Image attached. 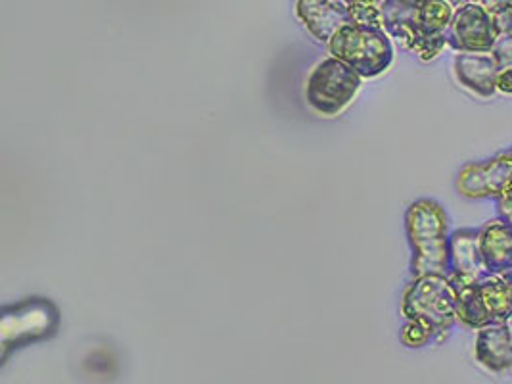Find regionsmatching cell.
<instances>
[{
	"label": "cell",
	"mask_w": 512,
	"mask_h": 384,
	"mask_svg": "<svg viewBox=\"0 0 512 384\" xmlns=\"http://www.w3.org/2000/svg\"><path fill=\"white\" fill-rule=\"evenodd\" d=\"M405 231L413 250V277L449 275V217L432 198L415 200L405 212Z\"/></svg>",
	"instance_id": "cell-1"
},
{
	"label": "cell",
	"mask_w": 512,
	"mask_h": 384,
	"mask_svg": "<svg viewBox=\"0 0 512 384\" xmlns=\"http://www.w3.org/2000/svg\"><path fill=\"white\" fill-rule=\"evenodd\" d=\"M401 315L405 319H419L426 323L442 342L457 319V292L451 285L449 275L430 273L415 277L413 283L403 292Z\"/></svg>",
	"instance_id": "cell-2"
},
{
	"label": "cell",
	"mask_w": 512,
	"mask_h": 384,
	"mask_svg": "<svg viewBox=\"0 0 512 384\" xmlns=\"http://www.w3.org/2000/svg\"><path fill=\"white\" fill-rule=\"evenodd\" d=\"M328 50L365 79L388 72L394 64V45L384 27L342 25L328 41Z\"/></svg>",
	"instance_id": "cell-3"
},
{
	"label": "cell",
	"mask_w": 512,
	"mask_h": 384,
	"mask_svg": "<svg viewBox=\"0 0 512 384\" xmlns=\"http://www.w3.org/2000/svg\"><path fill=\"white\" fill-rule=\"evenodd\" d=\"M60 327L58 308L45 298H27L0 312V363L18 348L50 338Z\"/></svg>",
	"instance_id": "cell-4"
},
{
	"label": "cell",
	"mask_w": 512,
	"mask_h": 384,
	"mask_svg": "<svg viewBox=\"0 0 512 384\" xmlns=\"http://www.w3.org/2000/svg\"><path fill=\"white\" fill-rule=\"evenodd\" d=\"M361 75L338 58H326L307 77V104L321 116L334 118L342 114L361 89Z\"/></svg>",
	"instance_id": "cell-5"
},
{
	"label": "cell",
	"mask_w": 512,
	"mask_h": 384,
	"mask_svg": "<svg viewBox=\"0 0 512 384\" xmlns=\"http://www.w3.org/2000/svg\"><path fill=\"white\" fill-rule=\"evenodd\" d=\"M382 27L401 47L417 54L422 62L436 60L445 47H449L445 33L428 35L422 31L417 4L413 0H384Z\"/></svg>",
	"instance_id": "cell-6"
},
{
	"label": "cell",
	"mask_w": 512,
	"mask_h": 384,
	"mask_svg": "<svg viewBox=\"0 0 512 384\" xmlns=\"http://www.w3.org/2000/svg\"><path fill=\"white\" fill-rule=\"evenodd\" d=\"M447 45L457 52H491L501 37L493 14L480 4H459L445 31Z\"/></svg>",
	"instance_id": "cell-7"
},
{
	"label": "cell",
	"mask_w": 512,
	"mask_h": 384,
	"mask_svg": "<svg viewBox=\"0 0 512 384\" xmlns=\"http://www.w3.org/2000/svg\"><path fill=\"white\" fill-rule=\"evenodd\" d=\"M512 185V154L501 152L484 164H468L459 171L455 187L461 196L499 198Z\"/></svg>",
	"instance_id": "cell-8"
},
{
	"label": "cell",
	"mask_w": 512,
	"mask_h": 384,
	"mask_svg": "<svg viewBox=\"0 0 512 384\" xmlns=\"http://www.w3.org/2000/svg\"><path fill=\"white\" fill-rule=\"evenodd\" d=\"M497 72L499 64L491 52H459L453 62L457 83L476 98L495 96Z\"/></svg>",
	"instance_id": "cell-9"
},
{
	"label": "cell",
	"mask_w": 512,
	"mask_h": 384,
	"mask_svg": "<svg viewBox=\"0 0 512 384\" xmlns=\"http://www.w3.org/2000/svg\"><path fill=\"white\" fill-rule=\"evenodd\" d=\"M296 12L307 31L323 43H328L342 25L351 24L350 8L344 0H298Z\"/></svg>",
	"instance_id": "cell-10"
},
{
	"label": "cell",
	"mask_w": 512,
	"mask_h": 384,
	"mask_svg": "<svg viewBox=\"0 0 512 384\" xmlns=\"http://www.w3.org/2000/svg\"><path fill=\"white\" fill-rule=\"evenodd\" d=\"M449 275L466 279L489 275L480 248V227L457 229L449 235Z\"/></svg>",
	"instance_id": "cell-11"
},
{
	"label": "cell",
	"mask_w": 512,
	"mask_h": 384,
	"mask_svg": "<svg viewBox=\"0 0 512 384\" xmlns=\"http://www.w3.org/2000/svg\"><path fill=\"white\" fill-rule=\"evenodd\" d=\"M482 258L491 275L512 273V225L503 216L480 227Z\"/></svg>",
	"instance_id": "cell-12"
},
{
	"label": "cell",
	"mask_w": 512,
	"mask_h": 384,
	"mask_svg": "<svg viewBox=\"0 0 512 384\" xmlns=\"http://www.w3.org/2000/svg\"><path fill=\"white\" fill-rule=\"evenodd\" d=\"M476 360L491 373H507L512 369V336L507 321L478 331Z\"/></svg>",
	"instance_id": "cell-13"
},
{
	"label": "cell",
	"mask_w": 512,
	"mask_h": 384,
	"mask_svg": "<svg viewBox=\"0 0 512 384\" xmlns=\"http://www.w3.org/2000/svg\"><path fill=\"white\" fill-rule=\"evenodd\" d=\"M478 294L493 323H505L512 317V273L486 275L478 283Z\"/></svg>",
	"instance_id": "cell-14"
},
{
	"label": "cell",
	"mask_w": 512,
	"mask_h": 384,
	"mask_svg": "<svg viewBox=\"0 0 512 384\" xmlns=\"http://www.w3.org/2000/svg\"><path fill=\"white\" fill-rule=\"evenodd\" d=\"M384 0H353L348 4L351 22L369 27H382Z\"/></svg>",
	"instance_id": "cell-15"
},
{
	"label": "cell",
	"mask_w": 512,
	"mask_h": 384,
	"mask_svg": "<svg viewBox=\"0 0 512 384\" xmlns=\"http://www.w3.org/2000/svg\"><path fill=\"white\" fill-rule=\"evenodd\" d=\"M399 338L407 348H424L430 342H436L434 331L419 319H407V323L401 327Z\"/></svg>",
	"instance_id": "cell-16"
},
{
	"label": "cell",
	"mask_w": 512,
	"mask_h": 384,
	"mask_svg": "<svg viewBox=\"0 0 512 384\" xmlns=\"http://www.w3.org/2000/svg\"><path fill=\"white\" fill-rule=\"evenodd\" d=\"M491 54L495 56L497 64H499V70L501 68H507L512 66V33L507 35H501L495 43V47L491 50Z\"/></svg>",
	"instance_id": "cell-17"
},
{
	"label": "cell",
	"mask_w": 512,
	"mask_h": 384,
	"mask_svg": "<svg viewBox=\"0 0 512 384\" xmlns=\"http://www.w3.org/2000/svg\"><path fill=\"white\" fill-rule=\"evenodd\" d=\"M459 4H480V6H484L486 10H489L491 14H497V12L512 6V0H457V6Z\"/></svg>",
	"instance_id": "cell-18"
},
{
	"label": "cell",
	"mask_w": 512,
	"mask_h": 384,
	"mask_svg": "<svg viewBox=\"0 0 512 384\" xmlns=\"http://www.w3.org/2000/svg\"><path fill=\"white\" fill-rule=\"evenodd\" d=\"M495 85H497V93L512 96V66L501 68L495 77Z\"/></svg>",
	"instance_id": "cell-19"
},
{
	"label": "cell",
	"mask_w": 512,
	"mask_h": 384,
	"mask_svg": "<svg viewBox=\"0 0 512 384\" xmlns=\"http://www.w3.org/2000/svg\"><path fill=\"white\" fill-rule=\"evenodd\" d=\"M495 204H497L499 216L512 219V185L499 198H495Z\"/></svg>",
	"instance_id": "cell-20"
},
{
	"label": "cell",
	"mask_w": 512,
	"mask_h": 384,
	"mask_svg": "<svg viewBox=\"0 0 512 384\" xmlns=\"http://www.w3.org/2000/svg\"><path fill=\"white\" fill-rule=\"evenodd\" d=\"M507 325H509V331H511V336H512V317H511V319H509V321H507Z\"/></svg>",
	"instance_id": "cell-21"
},
{
	"label": "cell",
	"mask_w": 512,
	"mask_h": 384,
	"mask_svg": "<svg viewBox=\"0 0 512 384\" xmlns=\"http://www.w3.org/2000/svg\"><path fill=\"white\" fill-rule=\"evenodd\" d=\"M344 2H346V4H350V2H353V0H344Z\"/></svg>",
	"instance_id": "cell-22"
},
{
	"label": "cell",
	"mask_w": 512,
	"mask_h": 384,
	"mask_svg": "<svg viewBox=\"0 0 512 384\" xmlns=\"http://www.w3.org/2000/svg\"><path fill=\"white\" fill-rule=\"evenodd\" d=\"M451 2H453V4H455V6H457V0H451Z\"/></svg>",
	"instance_id": "cell-23"
},
{
	"label": "cell",
	"mask_w": 512,
	"mask_h": 384,
	"mask_svg": "<svg viewBox=\"0 0 512 384\" xmlns=\"http://www.w3.org/2000/svg\"><path fill=\"white\" fill-rule=\"evenodd\" d=\"M507 221H509V223H511V225H512V219H507Z\"/></svg>",
	"instance_id": "cell-24"
},
{
	"label": "cell",
	"mask_w": 512,
	"mask_h": 384,
	"mask_svg": "<svg viewBox=\"0 0 512 384\" xmlns=\"http://www.w3.org/2000/svg\"><path fill=\"white\" fill-rule=\"evenodd\" d=\"M511 154H512V150H511Z\"/></svg>",
	"instance_id": "cell-25"
}]
</instances>
